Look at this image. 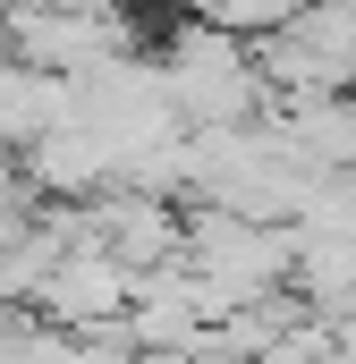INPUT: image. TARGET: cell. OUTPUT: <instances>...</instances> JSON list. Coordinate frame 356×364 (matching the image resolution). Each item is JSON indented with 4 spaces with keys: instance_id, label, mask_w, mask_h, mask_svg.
I'll return each instance as SVG.
<instances>
[{
    "instance_id": "obj_1",
    "label": "cell",
    "mask_w": 356,
    "mask_h": 364,
    "mask_svg": "<svg viewBox=\"0 0 356 364\" xmlns=\"http://www.w3.org/2000/svg\"><path fill=\"white\" fill-rule=\"evenodd\" d=\"M127 296H136V272H119L102 246H68L60 255V272L43 279V296H34V314L51 322V331H77V339H102L119 314H127Z\"/></svg>"
},
{
    "instance_id": "obj_2",
    "label": "cell",
    "mask_w": 356,
    "mask_h": 364,
    "mask_svg": "<svg viewBox=\"0 0 356 364\" xmlns=\"http://www.w3.org/2000/svg\"><path fill=\"white\" fill-rule=\"evenodd\" d=\"M17 178H26V195H51V203L77 212V203H102V195H110L119 161L93 144L85 127H51V136L26 144V170H17Z\"/></svg>"
},
{
    "instance_id": "obj_3",
    "label": "cell",
    "mask_w": 356,
    "mask_h": 364,
    "mask_svg": "<svg viewBox=\"0 0 356 364\" xmlns=\"http://www.w3.org/2000/svg\"><path fill=\"white\" fill-rule=\"evenodd\" d=\"M17 356H26V314L0 305V364H17Z\"/></svg>"
},
{
    "instance_id": "obj_4",
    "label": "cell",
    "mask_w": 356,
    "mask_h": 364,
    "mask_svg": "<svg viewBox=\"0 0 356 364\" xmlns=\"http://www.w3.org/2000/svg\"><path fill=\"white\" fill-rule=\"evenodd\" d=\"M331 339H340V356H356V314H348V322H331Z\"/></svg>"
},
{
    "instance_id": "obj_5",
    "label": "cell",
    "mask_w": 356,
    "mask_h": 364,
    "mask_svg": "<svg viewBox=\"0 0 356 364\" xmlns=\"http://www.w3.org/2000/svg\"><path fill=\"white\" fill-rule=\"evenodd\" d=\"M9 17H17V0H0V26H9Z\"/></svg>"
}]
</instances>
